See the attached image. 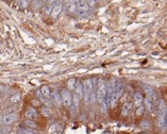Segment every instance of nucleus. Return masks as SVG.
Listing matches in <instances>:
<instances>
[{"label":"nucleus","instance_id":"obj_23","mask_svg":"<svg viewBox=\"0 0 167 134\" xmlns=\"http://www.w3.org/2000/svg\"><path fill=\"white\" fill-rule=\"evenodd\" d=\"M10 131H11L10 126H1L0 127V134H8Z\"/></svg>","mask_w":167,"mask_h":134},{"label":"nucleus","instance_id":"obj_21","mask_svg":"<svg viewBox=\"0 0 167 134\" xmlns=\"http://www.w3.org/2000/svg\"><path fill=\"white\" fill-rule=\"evenodd\" d=\"M25 125L27 126V128H30V129H36L37 128V123L34 121V120H26L25 121Z\"/></svg>","mask_w":167,"mask_h":134},{"label":"nucleus","instance_id":"obj_25","mask_svg":"<svg viewBox=\"0 0 167 134\" xmlns=\"http://www.w3.org/2000/svg\"><path fill=\"white\" fill-rule=\"evenodd\" d=\"M144 110H145V108H144L143 105H141V106H138L137 110H136V115H137V116H141L142 114L144 113Z\"/></svg>","mask_w":167,"mask_h":134},{"label":"nucleus","instance_id":"obj_3","mask_svg":"<svg viewBox=\"0 0 167 134\" xmlns=\"http://www.w3.org/2000/svg\"><path fill=\"white\" fill-rule=\"evenodd\" d=\"M93 80L92 79H86L84 82H83V92H84V95H91L93 93V87H94V85H93Z\"/></svg>","mask_w":167,"mask_h":134},{"label":"nucleus","instance_id":"obj_9","mask_svg":"<svg viewBox=\"0 0 167 134\" xmlns=\"http://www.w3.org/2000/svg\"><path fill=\"white\" fill-rule=\"evenodd\" d=\"M51 96H52V101L56 103L58 106L62 104V97H61V94L58 92V90H53V93L51 94Z\"/></svg>","mask_w":167,"mask_h":134},{"label":"nucleus","instance_id":"obj_29","mask_svg":"<svg viewBox=\"0 0 167 134\" xmlns=\"http://www.w3.org/2000/svg\"><path fill=\"white\" fill-rule=\"evenodd\" d=\"M3 90H4V86H3L2 84H0V94L2 93Z\"/></svg>","mask_w":167,"mask_h":134},{"label":"nucleus","instance_id":"obj_14","mask_svg":"<svg viewBox=\"0 0 167 134\" xmlns=\"http://www.w3.org/2000/svg\"><path fill=\"white\" fill-rule=\"evenodd\" d=\"M66 9H67L68 12H70V13H77V4L75 1H67L66 2Z\"/></svg>","mask_w":167,"mask_h":134},{"label":"nucleus","instance_id":"obj_8","mask_svg":"<svg viewBox=\"0 0 167 134\" xmlns=\"http://www.w3.org/2000/svg\"><path fill=\"white\" fill-rule=\"evenodd\" d=\"M37 116H38V113L34 108H29L26 111V117L28 119L33 120V119H35Z\"/></svg>","mask_w":167,"mask_h":134},{"label":"nucleus","instance_id":"obj_30","mask_svg":"<svg viewBox=\"0 0 167 134\" xmlns=\"http://www.w3.org/2000/svg\"><path fill=\"white\" fill-rule=\"evenodd\" d=\"M165 119L167 121V106H166V110H165Z\"/></svg>","mask_w":167,"mask_h":134},{"label":"nucleus","instance_id":"obj_17","mask_svg":"<svg viewBox=\"0 0 167 134\" xmlns=\"http://www.w3.org/2000/svg\"><path fill=\"white\" fill-rule=\"evenodd\" d=\"M130 111H131V103L126 102V103L123 105V109H121V115H123V116H127V115L130 113Z\"/></svg>","mask_w":167,"mask_h":134},{"label":"nucleus","instance_id":"obj_7","mask_svg":"<svg viewBox=\"0 0 167 134\" xmlns=\"http://www.w3.org/2000/svg\"><path fill=\"white\" fill-rule=\"evenodd\" d=\"M144 90H145V93H146L147 97L150 98V99L154 102L156 96H155V93H154V90H153V88L151 87V86H149V85H144Z\"/></svg>","mask_w":167,"mask_h":134},{"label":"nucleus","instance_id":"obj_10","mask_svg":"<svg viewBox=\"0 0 167 134\" xmlns=\"http://www.w3.org/2000/svg\"><path fill=\"white\" fill-rule=\"evenodd\" d=\"M62 10H63V4L62 3H59V4H56V6H53L52 8V11H51V16L53 18H56L61 14Z\"/></svg>","mask_w":167,"mask_h":134},{"label":"nucleus","instance_id":"obj_24","mask_svg":"<svg viewBox=\"0 0 167 134\" xmlns=\"http://www.w3.org/2000/svg\"><path fill=\"white\" fill-rule=\"evenodd\" d=\"M42 114H43V115H44V116H46V117H49L50 116V113H51V112H50V110L48 108H46V106H45V108H42Z\"/></svg>","mask_w":167,"mask_h":134},{"label":"nucleus","instance_id":"obj_22","mask_svg":"<svg viewBox=\"0 0 167 134\" xmlns=\"http://www.w3.org/2000/svg\"><path fill=\"white\" fill-rule=\"evenodd\" d=\"M19 132L24 134H37V132L34 131V129H30V128H24V129H20Z\"/></svg>","mask_w":167,"mask_h":134},{"label":"nucleus","instance_id":"obj_5","mask_svg":"<svg viewBox=\"0 0 167 134\" xmlns=\"http://www.w3.org/2000/svg\"><path fill=\"white\" fill-rule=\"evenodd\" d=\"M158 127L165 130L166 128V119H165V112H159L158 116Z\"/></svg>","mask_w":167,"mask_h":134},{"label":"nucleus","instance_id":"obj_16","mask_svg":"<svg viewBox=\"0 0 167 134\" xmlns=\"http://www.w3.org/2000/svg\"><path fill=\"white\" fill-rule=\"evenodd\" d=\"M41 94L45 98H47V99H50V96H51V93H50L49 87H48L47 85H44V86H42V88L39 90Z\"/></svg>","mask_w":167,"mask_h":134},{"label":"nucleus","instance_id":"obj_6","mask_svg":"<svg viewBox=\"0 0 167 134\" xmlns=\"http://www.w3.org/2000/svg\"><path fill=\"white\" fill-rule=\"evenodd\" d=\"M77 4V10L80 12H86L89 10V4H88V1H78L76 2Z\"/></svg>","mask_w":167,"mask_h":134},{"label":"nucleus","instance_id":"obj_26","mask_svg":"<svg viewBox=\"0 0 167 134\" xmlns=\"http://www.w3.org/2000/svg\"><path fill=\"white\" fill-rule=\"evenodd\" d=\"M142 128L149 129L150 128V123H149V121H147V120H144V121H142Z\"/></svg>","mask_w":167,"mask_h":134},{"label":"nucleus","instance_id":"obj_18","mask_svg":"<svg viewBox=\"0 0 167 134\" xmlns=\"http://www.w3.org/2000/svg\"><path fill=\"white\" fill-rule=\"evenodd\" d=\"M144 101H145V106L147 108V110H148L149 112L152 111L153 110V101L152 100L150 99V98H148V97H146Z\"/></svg>","mask_w":167,"mask_h":134},{"label":"nucleus","instance_id":"obj_1","mask_svg":"<svg viewBox=\"0 0 167 134\" xmlns=\"http://www.w3.org/2000/svg\"><path fill=\"white\" fill-rule=\"evenodd\" d=\"M106 85L104 83L103 80L100 79L99 82H98V90H97V101L99 103H103L104 100H106Z\"/></svg>","mask_w":167,"mask_h":134},{"label":"nucleus","instance_id":"obj_13","mask_svg":"<svg viewBox=\"0 0 167 134\" xmlns=\"http://www.w3.org/2000/svg\"><path fill=\"white\" fill-rule=\"evenodd\" d=\"M73 113L75 114L76 111L79 109V105H80V98L78 95L73 93Z\"/></svg>","mask_w":167,"mask_h":134},{"label":"nucleus","instance_id":"obj_12","mask_svg":"<svg viewBox=\"0 0 167 134\" xmlns=\"http://www.w3.org/2000/svg\"><path fill=\"white\" fill-rule=\"evenodd\" d=\"M75 94L79 96V98L81 99L83 96H84V92H83V86H82V83L81 82H77L76 84V88H75Z\"/></svg>","mask_w":167,"mask_h":134},{"label":"nucleus","instance_id":"obj_11","mask_svg":"<svg viewBox=\"0 0 167 134\" xmlns=\"http://www.w3.org/2000/svg\"><path fill=\"white\" fill-rule=\"evenodd\" d=\"M36 94H37L38 99L41 100V102H43V103H44L46 108H48V109L51 108V105H52V102L50 101V99H47V98H45V97L41 94V92H39V90H37V93H36Z\"/></svg>","mask_w":167,"mask_h":134},{"label":"nucleus","instance_id":"obj_2","mask_svg":"<svg viewBox=\"0 0 167 134\" xmlns=\"http://www.w3.org/2000/svg\"><path fill=\"white\" fill-rule=\"evenodd\" d=\"M61 97H62V103H63L64 106L69 108V106L73 105V95H71V93L67 88L62 90Z\"/></svg>","mask_w":167,"mask_h":134},{"label":"nucleus","instance_id":"obj_20","mask_svg":"<svg viewBox=\"0 0 167 134\" xmlns=\"http://www.w3.org/2000/svg\"><path fill=\"white\" fill-rule=\"evenodd\" d=\"M76 84H77V82H76V79H69L67 82V87H68V90H75V88H76Z\"/></svg>","mask_w":167,"mask_h":134},{"label":"nucleus","instance_id":"obj_15","mask_svg":"<svg viewBox=\"0 0 167 134\" xmlns=\"http://www.w3.org/2000/svg\"><path fill=\"white\" fill-rule=\"evenodd\" d=\"M144 99H143V96H142L141 93H135L134 94V104L135 106H141L142 103H143Z\"/></svg>","mask_w":167,"mask_h":134},{"label":"nucleus","instance_id":"obj_4","mask_svg":"<svg viewBox=\"0 0 167 134\" xmlns=\"http://www.w3.org/2000/svg\"><path fill=\"white\" fill-rule=\"evenodd\" d=\"M17 119V115L15 113H11V114H8V115H6V116L3 117V123L6 126H10L11 123H13L15 121V120Z\"/></svg>","mask_w":167,"mask_h":134},{"label":"nucleus","instance_id":"obj_19","mask_svg":"<svg viewBox=\"0 0 167 134\" xmlns=\"http://www.w3.org/2000/svg\"><path fill=\"white\" fill-rule=\"evenodd\" d=\"M20 99H21L20 93H16L14 94L13 96L10 97V102H11V103H18V102L20 101Z\"/></svg>","mask_w":167,"mask_h":134},{"label":"nucleus","instance_id":"obj_28","mask_svg":"<svg viewBox=\"0 0 167 134\" xmlns=\"http://www.w3.org/2000/svg\"><path fill=\"white\" fill-rule=\"evenodd\" d=\"M19 4H21V6L23 8H26V6H28V4H29V2L28 1H19Z\"/></svg>","mask_w":167,"mask_h":134},{"label":"nucleus","instance_id":"obj_27","mask_svg":"<svg viewBox=\"0 0 167 134\" xmlns=\"http://www.w3.org/2000/svg\"><path fill=\"white\" fill-rule=\"evenodd\" d=\"M97 100V97H96V94L95 93H92L91 94V100H89V102L91 103H94L95 101Z\"/></svg>","mask_w":167,"mask_h":134}]
</instances>
